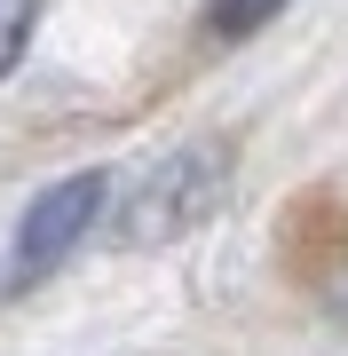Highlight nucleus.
Segmentation results:
<instances>
[{"instance_id": "obj_1", "label": "nucleus", "mask_w": 348, "mask_h": 356, "mask_svg": "<svg viewBox=\"0 0 348 356\" xmlns=\"http://www.w3.org/2000/svg\"><path fill=\"white\" fill-rule=\"evenodd\" d=\"M103 198H111V182L95 175V166H88V175L48 182V191L24 206V222H16V245H8V277H0V293H32L40 277H56V269H64V254L95 229Z\"/></svg>"}, {"instance_id": "obj_2", "label": "nucleus", "mask_w": 348, "mask_h": 356, "mask_svg": "<svg viewBox=\"0 0 348 356\" xmlns=\"http://www.w3.org/2000/svg\"><path fill=\"white\" fill-rule=\"evenodd\" d=\"M293 0H214L206 8V24H214V40H245V32H261L270 16H285Z\"/></svg>"}, {"instance_id": "obj_3", "label": "nucleus", "mask_w": 348, "mask_h": 356, "mask_svg": "<svg viewBox=\"0 0 348 356\" xmlns=\"http://www.w3.org/2000/svg\"><path fill=\"white\" fill-rule=\"evenodd\" d=\"M32 16H40V0H0V79H8V72H16V56H24Z\"/></svg>"}, {"instance_id": "obj_4", "label": "nucleus", "mask_w": 348, "mask_h": 356, "mask_svg": "<svg viewBox=\"0 0 348 356\" xmlns=\"http://www.w3.org/2000/svg\"><path fill=\"white\" fill-rule=\"evenodd\" d=\"M340 317H348V293H340Z\"/></svg>"}]
</instances>
